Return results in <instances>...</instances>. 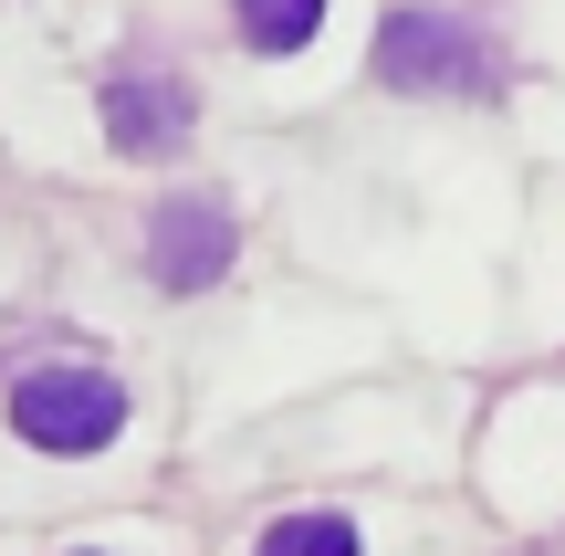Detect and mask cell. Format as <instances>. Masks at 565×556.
<instances>
[{"label":"cell","instance_id":"6da1fadb","mask_svg":"<svg viewBox=\"0 0 565 556\" xmlns=\"http://www.w3.org/2000/svg\"><path fill=\"white\" fill-rule=\"evenodd\" d=\"M11 431L32 452H95V441L126 431V389L105 368H32L11 378Z\"/></svg>","mask_w":565,"mask_h":556},{"label":"cell","instance_id":"7a4b0ae2","mask_svg":"<svg viewBox=\"0 0 565 556\" xmlns=\"http://www.w3.org/2000/svg\"><path fill=\"white\" fill-rule=\"evenodd\" d=\"M231 210L221 200H158L147 210V273H158V294H200L231 273Z\"/></svg>","mask_w":565,"mask_h":556},{"label":"cell","instance_id":"3957f363","mask_svg":"<svg viewBox=\"0 0 565 556\" xmlns=\"http://www.w3.org/2000/svg\"><path fill=\"white\" fill-rule=\"evenodd\" d=\"M482 74V53H471V32L450 11H387L377 32V84H398V95H450V84Z\"/></svg>","mask_w":565,"mask_h":556},{"label":"cell","instance_id":"277c9868","mask_svg":"<svg viewBox=\"0 0 565 556\" xmlns=\"http://www.w3.org/2000/svg\"><path fill=\"white\" fill-rule=\"evenodd\" d=\"M189 126H200V95L179 74H116L105 84V137L116 158H179Z\"/></svg>","mask_w":565,"mask_h":556},{"label":"cell","instance_id":"5b68a950","mask_svg":"<svg viewBox=\"0 0 565 556\" xmlns=\"http://www.w3.org/2000/svg\"><path fill=\"white\" fill-rule=\"evenodd\" d=\"M231 21H242L252 53H303L324 32V0H231Z\"/></svg>","mask_w":565,"mask_h":556},{"label":"cell","instance_id":"8992f818","mask_svg":"<svg viewBox=\"0 0 565 556\" xmlns=\"http://www.w3.org/2000/svg\"><path fill=\"white\" fill-rule=\"evenodd\" d=\"M252 556H366L356 546V525L345 515H282V525H263V546Z\"/></svg>","mask_w":565,"mask_h":556}]
</instances>
